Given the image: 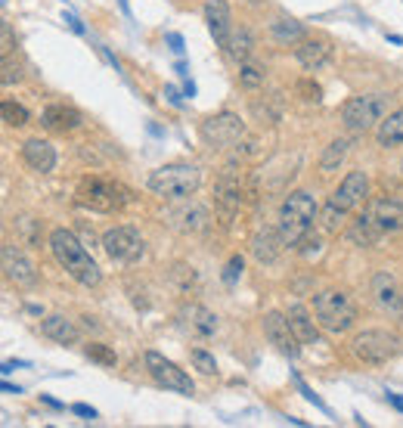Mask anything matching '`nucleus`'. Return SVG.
<instances>
[{"mask_svg":"<svg viewBox=\"0 0 403 428\" xmlns=\"http://www.w3.org/2000/svg\"><path fill=\"white\" fill-rule=\"evenodd\" d=\"M168 224L177 227L180 233H202V230H208V224H211V214H208L205 205L190 202V205L174 208V212L168 214Z\"/></svg>","mask_w":403,"mask_h":428,"instance_id":"4be33fe9","label":"nucleus"},{"mask_svg":"<svg viewBox=\"0 0 403 428\" xmlns=\"http://www.w3.org/2000/svg\"><path fill=\"white\" fill-rule=\"evenodd\" d=\"M270 37L283 47H298L307 37V31L298 19H276L273 25H270Z\"/></svg>","mask_w":403,"mask_h":428,"instance_id":"c85d7f7f","label":"nucleus"},{"mask_svg":"<svg viewBox=\"0 0 403 428\" xmlns=\"http://www.w3.org/2000/svg\"><path fill=\"white\" fill-rule=\"evenodd\" d=\"M242 199H245L242 174L236 171V161H232V165H227L221 174H217V181H214V202H217V208H221L223 217H232V214L239 212V205H242Z\"/></svg>","mask_w":403,"mask_h":428,"instance_id":"ddd939ff","label":"nucleus"},{"mask_svg":"<svg viewBox=\"0 0 403 428\" xmlns=\"http://www.w3.org/2000/svg\"><path fill=\"white\" fill-rule=\"evenodd\" d=\"M13 31H10V22H4V47H0V50H4V56H10L13 53Z\"/></svg>","mask_w":403,"mask_h":428,"instance_id":"a19ab883","label":"nucleus"},{"mask_svg":"<svg viewBox=\"0 0 403 428\" xmlns=\"http://www.w3.org/2000/svg\"><path fill=\"white\" fill-rule=\"evenodd\" d=\"M205 22H208V31H211L214 44L223 50L232 35V13H230L227 0H205Z\"/></svg>","mask_w":403,"mask_h":428,"instance_id":"6ab92c4d","label":"nucleus"},{"mask_svg":"<svg viewBox=\"0 0 403 428\" xmlns=\"http://www.w3.org/2000/svg\"><path fill=\"white\" fill-rule=\"evenodd\" d=\"M75 202L90 212L112 214L130 202V190L118 181H108V177H84L75 190Z\"/></svg>","mask_w":403,"mask_h":428,"instance_id":"423d86ee","label":"nucleus"},{"mask_svg":"<svg viewBox=\"0 0 403 428\" xmlns=\"http://www.w3.org/2000/svg\"><path fill=\"white\" fill-rule=\"evenodd\" d=\"M252 115L261 124H276L279 115H283V109H279V103L273 97H264V99H254V103H252Z\"/></svg>","mask_w":403,"mask_h":428,"instance_id":"473e14b6","label":"nucleus"},{"mask_svg":"<svg viewBox=\"0 0 403 428\" xmlns=\"http://www.w3.org/2000/svg\"><path fill=\"white\" fill-rule=\"evenodd\" d=\"M41 124L53 134H72L81 128V112L68 103H50L41 112Z\"/></svg>","mask_w":403,"mask_h":428,"instance_id":"aec40b11","label":"nucleus"},{"mask_svg":"<svg viewBox=\"0 0 403 428\" xmlns=\"http://www.w3.org/2000/svg\"><path fill=\"white\" fill-rule=\"evenodd\" d=\"M75 413L78 416H84V419H97V410H93V407H87V403H75Z\"/></svg>","mask_w":403,"mask_h":428,"instance_id":"79ce46f5","label":"nucleus"},{"mask_svg":"<svg viewBox=\"0 0 403 428\" xmlns=\"http://www.w3.org/2000/svg\"><path fill=\"white\" fill-rule=\"evenodd\" d=\"M294 382H298V388H301V394H304V398H307V401H314V403H316V407H320V410H326V403H323V401H320V398H316V394H314V391H310V388L304 385V379H301V376H294Z\"/></svg>","mask_w":403,"mask_h":428,"instance_id":"ea45409f","label":"nucleus"},{"mask_svg":"<svg viewBox=\"0 0 403 428\" xmlns=\"http://www.w3.org/2000/svg\"><path fill=\"white\" fill-rule=\"evenodd\" d=\"M0 115H4V121L10 124V128H22V124H28V109L19 106L16 99H4V103H0Z\"/></svg>","mask_w":403,"mask_h":428,"instance_id":"72a5a7b5","label":"nucleus"},{"mask_svg":"<svg viewBox=\"0 0 403 428\" xmlns=\"http://www.w3.org/2000/svg\"><path fill=\"white\" fill-rule=\"evenodd\" d=\"M223 53L232 59V62H245L254 56V35L248 28H232L227 47H223Z\"/></svg>","mask_w":403,"mask_h":428,"instance_id":"cd10ccee","label":"nucleus"},{"mask_svg":"<svg viewBox=\"0 0 403 428\" xmlns=\"http://www.w3.org/2000/svg\"><path fill=\"white\" fill-rule=\"evenodd\" d=\"M190 360H192V367H196L199 372H205V376H214V372H217L214 354H208L205 348H192V351H190Z\"/></svg>","mask_w":403,"mask_h":428,"instance_id":"e433bc0d","label":"nucleus"},{"mask_svg":"<svg viewBox=\"0 0 403 428\" xmlns=\"http://www.w3.org/2000/svg\"><path fill=\"white\" fill-rule=\"evenodd\" d=\"M46 245H50L56 264L75 279L78 286H84V289H97V286L103 283V270H99V264L90 258L87 245H84L72 230H66V227L53 230L50 239H46Z\"/></svg>","mask_w":403,"mask_h":428,"instance_id":"f03ea898","label":"nucleus"},{"mask_svg":"<svg viewBox=\"0 0 403 428\" xmlns=\"http://www.w3.org/2000/svg\"><path fill=\"white\" fill-rule=\"evenodd\" d=\"M84 354H87L93 363H99V367H115V363H118V357H115L112 348L99 345V341H90V345L84 348Z\"/></svg>","mask_w":403,"mask_h":428,"instance_id":"f704fd0d","label":"nucleus"},{"mask_svg":"<svg viewBox=\"0 0 403 428\" xmlns=\"http://www.w3.org/2000/svg\"><path fill=\"white\" fill-rule=\"evenodd\" d=\"M403 230V199L376 196L363 202V212L347 227V239L356 245H376L388 233Z\"/></svg>","mask_w":403,"mask_h":428,"instance_id":"f257e3e1","label":"nucleus"},{"mask_svg":"<svg viewBox=\"0 0 403 428\" xmlns=\"http://www.w3.org/2000/svg\"><path fill=\"white\" fill-rule=\"evenodd\" d=\"M22 161L37 171V174H50L53 168H56V149H53V143H46L41 137H31L22 143Z\"/></svg>","mask_w":403,"mask_h":428,"instance_id":"412c9836","label":"nucleus"},{"mask_svg":"<svg viewBox=\"0 0 403 428\" xmlns=\"http://www.w3.org/2000/svg\"><path fill=\"white\" fill-rule=\"evenodd\" d=\"M351 146H354L351 137L332 140V143L323 149V155H320V171H323V174H335V171L345 165V159H347V152H351Z\"/></svg>","mask_w":403,"mask_h":428,"instance_id":"bb28decb","label":"nucleus"},{"mask_svg":"<svg viewBox=\"0 0 403 428\" xmlns=\"http://www.w3.org/2000/svg\"><path fill=\"white\" fill-rule=\"evenodd\" d=\"M314 317L320 329L341 336V332L354 329L356 323V301L341 289H323L314 295Z\"/></svg>","mask_w":403,"mask_h":428,"instance_id":"39448f33","label":"nucleus"},{"mask_svg":"<svg viewBox=\"0 0 403 428\" xmlns=\"http://www.w3.org/2000/svg\"><path fill=\"white\" fill-rule=\"evenodd\" d=\"M335 56V47H332L329 37H304L298 47H294V59H298L301 68L307 72H320L326 68Z\"/></svg>","mask_w":403,"mask_h":428,"instance_id":"f3484780","label":"nucleus"},{"mask_svg":"<svg viewBox=\"0 0 403 428\" xmlns=\"http://www.w3.org/2000/svg\"><path fill=\"white\" fill-rule=\"evenodd\" d=\"M264 81H267V68L261 62H254V59L239 62V84L245 90H258V87H264Z\"/></svg>","mask_w":403,"mask_h":428,"instance_id":"2f4dec72","label":"nucleus"},{"mask_svg":"<svg viewBox=\"0 0 403 428\" xmlns=\"http://www.w3.org/2000/svg\"><path fill=\"white\" fill-rule=\"evenodd\" d=\"M294 93H298L304 103H320L323 99V87L314 78H298V81H294Z\"/></svg>","mask_w":403,"mask_h":428,"instance_id":"c9c22d12","label":"nucleus"},{"mask_svg":"<svg viewBox=\"0 0 403 428\" xmlns=\"http://www.w3.org/2000/svg\"><path fill=\"white\" fill-rule=\"evenodd\" d=\"M103 252L118 264H137L146 255V239L134 227H112L103 233Z\"/></svg>","mask_w":403,"mask_h":428,"instance_id":"f8f14e48","label":"nucleus"},{"mask_svg":"<svg viewBox=\"0 0 403 428\" xmlns=\"http://www.w3.org/2000/svg\"><path fill=\"white\" fill-rule=\"evenodd\" d=\"M66 22H68V25H72V28L78 31V35H84V25H81V22L75 19V16H66Z\"/></svg>","mask_w":403,"mask_h":428,"instance_id":"37998d69","label":"nucleus"},{"mask_svg":"<svg viewBox=\"0 0 403 428\" xmlns=\"http://www.w3.org/2000/svg\"><path fill=\"white\" fill-rule=\"evenodd\" d=\"M261 326H264L267 341L276 348L279 354L292 357V360L301 354V341H298V336H294V329H292V323H289V317H285V314H279V310H267Z\"/></svg>","mask_w":403,"mask_h":428,"instance_id":"4468645a","label":"nucleus"},{"mask_svg":"<svg viewBox=\"0 0 403 428\" xmlns=\"http://www.w3.org/2000/svg\"><path fill=\"white\" fill-rule=\"evenodd\" d=\"M143 363H146V372L152 376V382L155 385H161L165 391H177V394H196V385H192V379L186 376V372L177 367L174 360H168L165 354H159V351H146L143 357Z\"/></svg>","mask_w":403,"mask_h":428,"instance_id":"9d476101","label":"nucleus"},{"mask_svg":"<svg viewBox=\"0 0 403 428\" xmlns=\"http://www.w3.org/2000/svg\"><path fill=\"white\" fill-rule=\"evenodd\" d=\"M403 341L388 329H363L351 338V354L363 363H388L400 354Z\"/></svg>","mask_w":403,"mask_h":428,"instance_id":"1a4fd4ad","label":"nucleus"},{"mask_svg":"<svg viewBox=\"0 0 403 428\" xmlns=\"http://www.w3.org/2000/svg\"><path fill=\"white\" fill-rule=\"evenodd\" d=\"M177 320H180V326L192 338H211L217 332V314H211V310L202 305H183Z\"/></svg>","mask_w":403,"mask_h":428,"instance_id":"a211bd4d","label":"nucleus"},{"mask_svg":"<svg viewBox=\"0 0 403 428\" xmlns=\"http://www.w3.org/2000/svg\"><path fill=\"white\" fill-rule=\"evenodd\" d=\"M369 196V177L366 171H351L345 181L338 183V190L326 199V205L320 208L316 221H320V230L323 233H338L345 227V221L351 217L356 208L366 202Z\"/></svg>","mask_w":403,"mask_h":428,"instance_id":"7ed1b4c3","label":"nucleus"},{"mask_svg":"<svg viewBox=\"0 0 403 428\" xmlns=\"http://www.w3.org/2000/svg\"><path fill=\"white\" fill-rule=\"evenodd\" d=\"M400 171H403V165H400Z\"/></svg>","mask_w":403,"mask_h":428,"instance_id":"49530a36","label":"nucleus"},{"mask_svg":"<svg viewBox=\"0 0 403 428\" xmlns=\"http://www.w3.org/2000/svg\"><path fill=\"white\" fill-rule=\"evenodd\" d=\"M388 401H391V403H394V407H397V410H400V413H403V398H400V394H388Z\"/></svg>","mask_w":403,"mask_h":428,"instance_id":"c03bdc74","label":"nucleus"},{"mask_svg":"<svg viewBox=\"0 0 403 428\" xmlns=\"http://www.w3.org/2000/svg\"><path fill=\"white\" fill-rule=\"evenodd\" d=\"M391 112V97L388 93H356L341 106V124L351 134H366L378 128V121Z\"/></svg>","mask_w":403,"mask_h":428,"instance_id":"6e6552de","label":"nucleus"},{"mask_svg":"<svg viewBox=\"0 0 403 428\" xmlns=\"http://www.w3.org/2000/svg\"><path fill=\"white\" fill-rule=\"evenodd\" d=\"M0 258H4L6 279H10L16 289H35V286H37V267H35V261H31L25 252H19L13 243H6L4 252H0Z\"/></svg>","mask_w":403,"mask_h":428,"instance_id":"2eb2a0df","label":"nucleus"},{"mask_svg":"<svg viewBox=\"0 0 403 428\" xmlns=\"http://www.w3.org/2000/svg\"><path fill=\"white\" fill-rule=\"evenodd\" d=\"M168 283L180 298H190V295L199 289V274L190 267V264H174L170 274H168Z\"/></svg>","mask_w":403,"mask_h":428,"instance_id":"c756f323","label":"nucleus"},{"mask_svg":"<svg viewBox=\"0 0 403 428\" xmlns=\"http://www.w3.org/2000/svg\"><path fill=\"white\" fill-rule=\"evenodd\" d=\"M285 317H289L294 336H298L301 345H320V323L310 317V310L304 305H289V310H285Z\"/></svg>","mask_w":403,"mask_h":428,"instance_id":"b1692460","label":"nucleus"},{"mask_svg":"<svg viewBox=\"0 0 403 428\" xmlns=\"http://www.w3.org/2000/svg\"><path fill=\"white\" fill-rule=\"evenodd\" d=\"M372 295H376V305L382 307L388 317H394V320H400V317H403V292H400L394 274L378 270V274L372 276Z\"/></svg>","mask_w":403,"mask_h":428,"instance_id":"dca6fc26","label":"nucleus"},{"mask_svg":"<svg viewBox=\"0 0 403 428\" xmlns=\"http://www.w3.org/2000/svg\"><path fill=\"white\" fill-rule=\"evenodd\" d=\"M376 143L382 146V149H397V146H403V106L388 112L385 118L378 121Z\"/></svg>","mask_w":403,"mask_h":428,"instance_id":"a878e982","label":"nucleus"},{"mask_svg":"<svg viewBox=\"0 0 403 428\" xmlns=\"http://www.w3.org/2000/svg\"><path fill=\"white\" fill-rule=\"evenodd\" d=\"M283 248H285V239L279 233V227H264V230H258V236L252 243V255L261 264H273L283 255Z\"/></svg>","mask_w":403,"mask_h":428,"instance_id":"393cba45","label":"nucleus"},{"mask_svg":"<svg viewBox=\"0 0 403 428\" xmlns=\"http://www.w3.org/2000/svg\"><path fill=\"white\" fill-rule=\"evenodd\" d=\"M146 183H149V190L155 196L180 202V199H190L202 186V171L196 165H183V161H177V165H161L152 171Z\"/></svg>","mask_w":403,"mask_h":428,"instance_id":"0eeeda50","label":"nucleus"},{"mask_svg":"<svg viewBox=\"0 0 403 428\" xmlns=\"http://www.w3.org/2000/svg\"><path fill=\"white\" fill-rule=\"evenodd\" d=\"M16 227V239H19V245H28V248H41V236H44V224L37 221V217L31 214H22L13 221Z\"/></svg>","mask_w":403,"mask_h":428,"instance_id":"7c9ffc66","label":"nucleus"},{"mask_svg":"<svg viewBox=\"0 0 403 428\" xmlns=\"http://www.w3.org/2000/svg\"><path fill=\"white\" fill-rule=\"evenodd\" d=\"M22 72H19V66L10 59V56H4V75H0V81H4V87H10L13 81H19Z\"/></svg>","mask_w":403,"mask_h":428,"instance_id":"58836bf2","label":"nucleus"},{"mask_svg":"<svg viewBox=\"0 0 403 428\" xmlns=\"http://www.w3.org/2000/svg\"><path fill=\"white\" fill-rule=\"evenodd\" d=\"M316 214H320V208H316L314 196H310L307 190H294L285 196L283 208H279V221L276 227L279 233H283L285 245L289 248H298V243L310 233V227H314Z\"/></svg>","mask_w":403,"mask_h":428,"instance_id":"20e7f679","label":"nucleus"},{"mask_svg":"<svg viewBox=\"0 0 403 428\" xmlns=\"http://www.w3.org/2000/svg\"><path fill=\"white\" fill-rule=\"evenodd\" d=\"M199 134L211 149H230V146H236L245 137V121L232 112H217L202 121Z\"/></svg>","mask_w":403,"mask_h":428,"instance_id":"9b49d317","label":"nucleus"},{"mask_svg":"<svg viewBox=\"0 0 403 428\" xmlns=\"http://www.w3.org/2000/svg\"><path fill=\"white\" fill-rule=\"evenodd\" d=\"M239 276H242V258L232 255V258L227 261V267H223V283H236Z\"/></svg>","mask_w":403,"mask_h":428,"instance_id":"4c0bfd02","label":"nucleus"},{"mask_svg":"<svg viewBox=\"0 0 403 428\" xmlns=\"http://www.w3.org/2000/svg\"><path fill=\"white\" fill-rule=\"evenodd\" d=\"M168 41H170V44H174V50H177V53H180V50H183V41H180V35H170V37H168Z\"/></svg>","mask_w":403,"mask_h":428,"instance_id":"a18cd8bd","label":"nucleus"},{"mask_svg":"<svg viewBox=\"0 0 403 428\" xmlns=\"http://www.w3.org/2000/svg\"><path fill=\"white\" fill-rule=\"evenodd\" d=\"M41 336L44 338H50V341H56V345H78L81 341V329L68 320V317H62V314H50V317H44L41 320Z\"/></svg>","mask_w":403,"mask_h":428,"instance_id":"5701e85b","label":"nucleus"}]
</instances>
